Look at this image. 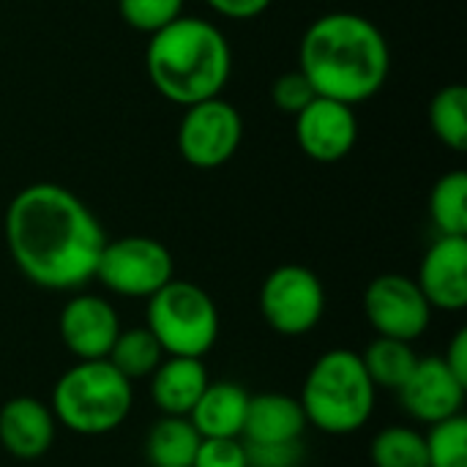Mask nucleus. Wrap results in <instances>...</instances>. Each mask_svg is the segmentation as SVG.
I'll list each match as a JSON object with an SVG mask.
<instances>
[{"label": "nucleus", "mask_w": 467, "mask_h": 467, "mask_svg": "<svg viewBox=\"0 0 467 467\" xmlns=\"http://www.w3.org/2000/svg\"><path fill=\"white\" fill-rule=\"evenodd\" d=\"M298 68L317 96L350 107L378 96L391 71V49L383 30L353 11L317 16L298 47Z\"/></svg>", "instance_id": "2"}, {"label": "nucleus", "mask_w": 467, "mask_h": 467, "mask_svg": "<svg viewBox=\"0 0 467 467\" xmlns=\"http://www.w3.org/2000/svg\"><path fill=\"white\" fill-rule=\"evenodd\" d=\"M175 274L170 249L148 235H123L104 241L96 276L109 293L120 298H150Z\"/></svg>", "instance_id": "7"}, {"label": "nucleus", "mask_w": 467, "mask_h": 467, "mask_svg": "<svg viewBox=\"0 0 467 467\" xmlns=\"http://www.w3.org/2000/svg\"><path fill=\"white\" fill-rule=\"evenodd\" d=\"M192 467H249L241 438H202Z\"/></svg>", "instance_id": "28"}, {"label": "nucleus", "mask_w": 467, "mask_h": 467, "mask_svg": "<svg viewBox=\"0 0 467 467\" xmlns=\"http://www.w3.org/2000/svg\"><path fill=\"white\" fill-rule=\"evenodd\" d=\"M205 3H208L219 16L244 22V19H254V16L265 14L268 5H271L274 0H205Z\"/></svg>", "instance_id": "30"}, {"label": "nucleus", "mask_w": 467, "mask_h": 467, "mask_svg": "<svg viewBox=\"0 0 467 467\" xmlns=\"http://www.w3.org/2000/svg\"><path fill=\"white\" fill-rule=\"evenodd\" d=\"M296 142L317 164L342 161L358 142L356 109L345 101L315 96L296 115Z\"/></svg>", "instance_id": "11"}, {"label": "nucleus", "mask_w": 467, "mask_h": 467, "mask_svg": "<svg viewBox=\"0 0 467 467\" xmlns=\"http://www.w3.org/2000/svg\"><path fill=\"white\" fill-rule=\"evenodd\" d=\"M378 389L356 350H328L306 372L301 408L306 421L326 435H353L364 430L375 413Z\"/></svg>", "instance_id": "4"}, {"label": "nucleus", "mask_w": 467, "mask_h": 467, "mask_svg": "<svg viewBox=\"0 0 467 467\" xmlns=\"http://www.w3.org/2000/svg\"><path fill=\"white\" fill-rule=\"evenodd\" d=\"M416 285L432 309L462 312L467 306V235H438L421 257Z\"/></svg>", "instance_id": "14"}, {"label": "nucleus", "mask_w": 467, "mask_h": 467, "mask_svg": "<svg viewBox=\"0 0 467 467\" xmlns=\"http://www.w3.org/2000/svg\"><path fill=\"white\" fill-rule=\"evenodd\" d=\"M424 441L430 467H467V419L462 413L430 424Z\"/></svg>", "instance_id": "25"}, {"label": "nucleus", "mask_w": 467, "mask_h": 467, "mask_svg": "<svg viewBox=\"0 0 467 467\" xmlns=\"http://www.w3.org/2000/svg\"><path fill=\"white\" fill-rule=\"evenodd\" d=\"M249 410V391L230 380L208 383L189 413L200 438H241Z\"/></svg>", "instance_id": "18"}, {"label": "nucleus", "mask_w": 467, "mask_h": 467, "mask_svg": "<svg viewBox=\"0 0 467 467\" xmlns=\"http://www.w3.org/2000/svg\"><path fill=\"white\" fill-rule=\"evenodd\" d=\"M315 96L317 93H315L312 82L306 79V74L301 68L279 74L274 79V85H271V101H274V107L282 115H290V118H296Z\"/></svg>", "instance_id": "27"}, {"label": "nucleus", "mask_w": 467, "mask_h": 467, "mask_svg": "<svg viewBox=\"0 0 467 467\" xmlns=\"http://www.w3.org/2000/svg\"><path fill=\"white\" fill-rule=\"evenodd\" d=\"M364 315L378 337L416 342L432 323V306L416 279L402 274H380L367 285Z\"/></svg>", "instance_id": "10"}, {"label": "nucleus", "mask_w": 467, "mask_h": 467, "mask_svg": "<svg viewBox=\"0 0 467 467\" xmlns=\"http://www.w3.org/2000/svg\"><path fill=\"white\" fill-rule=\"evenodd\" d=\"M430 219L438 235H467V172L441 175L430 192Z\"/></svg>", "instance_id": "21"}, {"label": "nucleus", "mask_w": 467, "mask_h": 467, "mask_svg": "<svg viewBox=\"0 0 467 467\" xmlns=\"http://www.w3.org/2000/svg\"><path fill=\"white\" fill-rule=\"evenodd\" d=\"M131 405V380L123 378L107 358L74 364L52 389V416L57 427L85 438L109 435L123 427Z\"/></svg>", "instance_id": "5"}, {"label": "nucleus", "mask_w": 467, "mask_h": 467, "mask_svg": "<svg viewBox=\"0 0 467 467\" xmlns=\"http://www.w3.org/2000/svg\"><path fill=\"white\" fill-rule=\"evenodd\" d=\"M164 350L148 328H126L118 334L107 361L129 380L150 378L153 369L161 364Z\"/></svg>", "instance_id": "22"}, {"label": "nucleus", "mask_w": 467, "mask_h": 467, "mask_svg": "<svg viewBox=\"0 0 467 467\" xmlns=\"http://www.w3.org/2000/svg\"><path fill=\"white\" fill-rule=\"evenodd\" d=\"M57 331H60L66 350L74 358L99 361V358L109 356V350L123 328H120L118 309L107 298L79 293L63 304Z\"/></svg>", "instance_id": "12"}, {"label": "nucleus", "mask_w": 467, "mask_h": 467, "mask_svg": "<svg viewBox=\"0 0 467 467\" xmlns=\"http://www.w3.org/2000/svg\"><path fill=\"white\" fill-rule=\"evenodd\" d=\"M118 14L131 30L153 36L183 14V0H118Z\"/></svg>", "instance_id": "26"}, {"label": "nucleus", "mask_w": 467, "mask_h": 467, "mask_svg": "<svg viewBox=\"0 0 467 467\" xmlns=\"http://www.w3.org/2000/svg\"><path fill=\"white\" fill-rule=\"evenodd\" d=\"M397 394L405 413L413 421L430 427L462 413L467 386L454 378L441 356H424Z\"/></svg>", "instance_id": "13"}, {"label": "nucleus", "mask_w": 467, "mask_h": 467, "mask_svg": "<svg viewBox=\"0 0 467 467\" xmlns=\"http://www.w3.org/2000/svg\"><path fill=\"white\" fill-rule=\"evenodd\" d=\"M249 467H298L304 462V443H244Z\"/></svg>", "instance_id": "29"}, {"label": "nucleus", "mask_w": 467, "mask_h": 467, "mask_svg": "<svg viewBox=\"0 0 467 467\" xmlns=\"http://www.w3.org/2000/svg\"><path fill=\"white\" fill-rule=\"evenodd\" d=\"M361 361L367 367L369 380L375 383V389H386V391H400L405 386V380L410 378V372L419 364V356L413 350V342H402V339H389V337H378L364 353Z\"/></svg>", "instance_id": "20"}, {"label": "nucleus", "mask_w": 467, "mask_h": 467, "mask_svg": "<svg viewBox=\"0 0 467 467\" xmlns=\"http://www.w3.org/2000/svg\"><path fill=\"white\" fill-rule=\"evenodd\" d=\"M148 331L164 356L205 358L219 339V309L213 298L194 282L170 279L148 298Z\"/></svg>", "instance_id": "6"}, {"label": "nucleus", "mask_w": 467, "mask_h": 467, "mask_svg": "<svg viewBox=\"0 0 467 467\" xmlns=\"http://www.w3.org/2000/svg\"><path fill=\"white\" fill-rule=\"evenodd\" d=\"M200 441L189 416H161L145 438V454L153 467H192Z\"/></svg>", "instance_id": "19"}, {"label": "nucleus", "mask_w": 467, "mask_h": 467, "mask_svg": "<svg viewBox=\"0 0 467 467\" xmlns=\"http://www.w3.org/2000/svg\"><path fill=\"white\" fill-rule=\"evenodd\" d=\"M309 421L301 402L290 394H257L249 397L244 421V443H296L304 438Z\"/></svg>", "instance_id": "17"}, {"label": "nucleus", "mask_w": 467, "mask_h": 467, "mask_svg": "<svg viewBox=\"0 0 467 467\" xmlns=\"http://www.w3.org/2000/svg\"><path fill=\"white\" fill-rule=\"evenodd\" d=\"M104 241L96 213L60 183H30L8 202V254L19 274L41 290L85 287L96 276Z\"/></svg>", "instance_id": "1"}, {"label": "nucleus", "mask_w": 467, "mask_h": 467, "mask_svg": "<svg viewBox=\"0 0 467 467\" xmlns=\"http://www.w3.org/2000/svg\"><path fill=\"white\" fill-rule=\"evenodd\" d=\"M446 361V367L454 372L457 380H462L467 386V328H460L451 339V345L446 348V356H441Z\"/></svg>", "instance_id": "31"}, {"label": "nucleus", "mask_w": 467, "mask_h": 467, "mask_svg": "<svg viewBox=\"0 0 467 467\" xmlns=\"http://www.w3.org/2000/svg\"><path fill=\"white\" fill-rule=\"evenodd\" d=\"M369 460L372 467H430L424 432L391 424L372 438Z\"/></svg>", "instance_id": "23"}, {"label": "nucleus", "mask_w": 467, "mask_h": 467, "mask_svg": "<svg viewBox=\"0 0 467 467\" xmlns=\"http://www.w3.org/2000/svg\"><path fill=\"white\" fill-rule=\"evenodd\" d=\"M326 287L320 276L298 263L274 268L260 287V315L282 337H304L323 320Z\"/></svg>", "instance_id": "8"}, {"label": "nucleus", "mask_w": 467, "mask_h": 467, "mask_svg": "<svg viewBox=\"0 0 467 467\" xmlns=\"http://www.w3.org/2000/svg\"><path fill=\"white\" fill-rule=\"evenodd\" d=\"M145 68L161 99L178 107H192L222 96L233 74V49L216 25L181 14L150 36Z\"/></svg>", "instance_id": "3"}, {"label": "nucleus", "mask_w": 467, "mask_h": 467, "mask_svg": "<svg viewBox=\"0 0 467 467\" xmlns=\"http://www.w3.org/2000/svg\"><path fill=\"white\" fill-rule=\"evenodd\" d=\"M244 120L235 104L222 96L197 101L183 107L178 123V153L194 170H219L224 167L241 148Z\"/></svg>", "instance_id": "9"}, {"label": "nucleus", "mask_w": 467, "mask_h": 467, "mask_svg": "<svg viewBox=\"0 0 467 467\" xmlns=\"http://www.w3.org/2000/svg\"><path fill=\"white\" fill-rule=\"evenodd\" d=\"M430 126L438 142L462 153L467 150V90L454 82L441 88L430 101Z\"/></svg>", "instance_id": "24"}, {"label": "nucleus", "mask_w": 467, "mask_h": 467, "mask_svg": "<svg viewBox=\"0 0 467 467\" xmlns=\"http://www.w3.org/2000/svg\"><path fill=\"white\" fill-rule=\"evenodd\" d=\"M57 435L52 408L36 397H14L0 408V446L16 460L44 457Z\"/></svg>", "instance_id": "15"}, {"label": "nucleus", "mask_w": 467, "mask_h": 467, "mask_svg": "<svg viewBox=\"0 0 467 467\" xmlns=\"http://www.w3.org/2000/svg\"><path fill=\"white\" fill-rule=\"evenodd\" d=\"M208 383L211 375L202 358L164 356L150 375V400L161 416H189Z\"/></svg>", "instance_id": "16"}]
</instances>
